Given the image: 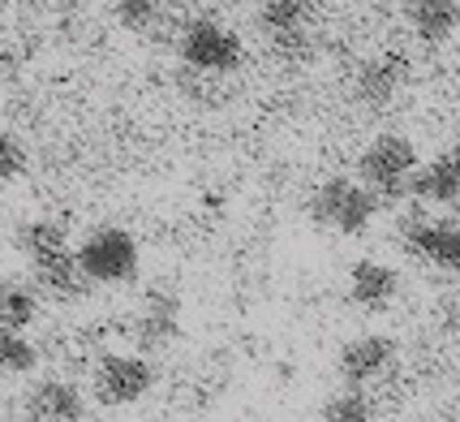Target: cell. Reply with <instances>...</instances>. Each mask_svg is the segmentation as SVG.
Wrapping results in <instances>:
<instances>
[{"label": "cell", "instance_id": "6da1fadb", "mask_svg": "<svg viewBox=\"0 0 460 422\" xmlns=\"http://www.w3.org/2000/svg\"><path fill=\"white\" fill-rule=\"evenodd\" d=\"M418 147L413 139H404V134H379V139H370L361 147L358 156V181L375 194V199H404L409 194V181L418 173Z\"/></svg>", "mask_w": 460, "mask_h": 422}, {"label": "cell", "instance_id": "7a4b0ae2", "mask_svg": "<svg viewBox=\"0 0 460 422\" xmlns=\"http://www.w3.org/2000/svg\"><path fill=\"white\" fill-rule=\"evenodd\" d=\"M310 216L341 238H361L379 216V199L358 177H327L310 194Z\"/></svg>", "mask_w": 460, "mask_h": 422}, {"label": "cell", "instance_id": "3957f363", "mask_svg": "<svg viewBox=\"0 0 460 422\" xmlns=\"http://www.w3.org/2000/svg\"><path fill=\"white\" fill-rule=\"evenodd\" d=\"M78 259L82 276L91 284H129L138 276V263H142V250H138V238L120 224H100L91 229L82 246L74 250Z\"/></svg>", "mask_w": 460, "mask_h": 422}, {"label": "cell", "instance_id": "277c9868", "mask_svg": "<svg viewBox=\"0 0 460 422\" xmlns=\"http://www.w3.org/2000/svg\"><path fill=\"white\" fill-rule=\"evenodd\" d=\"M177 57L185 69H194L202 78H220V74L241 69L245 48H241L237 31L224 26L220 18H194V22H185V31H181Z\"/></svg>", "mask_w": 460, "mask_h": 422}, {"label": "cell", "instance_id": "5b68a950", "mask_svg": "<svg viewBox=\"0 0 460 422\" xmlns=\"http://www.w3.org/2000/svg\"><path fill=\"white\" fill-rule=\"evenodd\" d=\"M155 388V366L146 354H103L95 366V397L103 405H138Z\"/></svg>", "mask_w": 460, "mask_h": 422}, {"label": "cell", "instance_id": "8992f818", "mask_svg": "<svg viewBox=\"0 0 460 422\" xmlns=\"http://www.w3.org/2000/svg\"><path fill=\"white\" fill-rule=\"evenodd\" d=\"M396 358H401V349H396L392 337L366 332V337H353V341L341 349L336 375H341L344 383H353V388H370V383L387 380V375L396 371Z\"/></svg>", "mask_w": 460, "mask_h": 422}, {"label": "cell", "instance_id": "52a82bcc", "mask_svg": "<svg viewBox=\"0 0 460 422\" xmlns=\"http://www.w3.org/2000/svg\"><path fill=\"white\" fill-rule=\"evenodd\" d=\"M22 418L26 422H82L86 418V397L74 380L48 375L35 380L22 397Z\"/></svg>", "mask_w": 460, "mask_h": 422}, {"label": "cell", "instance_id": "ba28073f", "mask_svg": "<svg viewBox=\"0 0 460 422\" xmlns=\"http://www.w3.org/2000/svg\"><path fill=\"white\" fill-rule=\"evenodd\" d=\"M404 86H409V60L401 52H379V57L361 60L358 78H353V100L370 112H379L387 103H396Z\"/></svg>", "mask_w": 460, "mask_h": 422}, {"label": "cell", "instance_id": "9c48e42d", "mask_svg": "<svg viewBox=\"0 0 460 422\" xmlns=\"http://www.w3.org/2000/svg\"><path fill=\"white\" fill-rule=\"evenodd\" d=\"M401 238L430 267L460 272V220H426V216H418V220L401 224Z\"/></svg>", "mask_w": 460, "mask_h": 422}, {"label": "cell", "instance_id": "30bf717a", "mask_svg": "<svg viewBox=\"0 0 460 422\" xmlns=\"http://www.w3.org/2000/svg\"><path fill=\"white\" fill-rule=\"evenodd\" d=\"M409 194L430 202V207L460 202V147H443L430 160H421L413 181H409Z\"/></svg>", "mask_w": 460, "mask_h": 422}, {"label": "cell", "instance_id": "8fae6325", "mask_svg": "<svg viewBox=\"0 0 460 422\" xmlns=\"http://www.w3.org/2000/svg\"><path fill=\"white\" fill-rule=\"evenodd\" d=\"M396 298H401V272H396L392 263L358 259L349 267V301H353L358 310L379 315V310H387Z\"/></svg>", "mask_w": 460, "mask_h": 422}, {"label": "cell", "instance_id": "7c38bea8", "mask_svg": "<svg viewBox=\"0 0 460 422\" xmlns=\"http://www.w3.org/2000/svg\"><path fill=\"white\" fill-rule=\"evenodd\" d=\"M181 332V298L172 289H151L134 315V337L142 349H164Z\"/></svg>", "mask_w": 460, "mask_h": 422}, {"label": "cell", "instance_id": "4fadbf2b", "mask_svg": "<svg viewBox=\"0 0 460 422\" xmlns=\"http://www.w3.org/2000/svg\"><path fill=\"white\" fill-rule=\"evenodd\" d=\"M31 272H35V289L57 301H74L91 289V281L82 276L78 259H74V250H57V255H48V259H35Z\"/></svg>", "mask_w": 460, "mask_h": 422}, {"label": "cell", "instance_id": "5bb4252c", "mask_svg": "<svg viewBox=\"0 0 460 422\" xmlns=\"http://www.w3.org/2000/svg\"><path fill=\"white\" fill-rule=\"evenodd\" d=\"M404 22L421 43H447L460 31V0H409Z\"/></svg>", "mask_w": 460, "mask_h": 422}, {"label": "cell", "instance_id": "9a60e30c", "mask_svg": "<svg viewBox=\"0 0 460 422\" xmlns=\"http://www.w3.org/2000/svg\"><path fill=\"white\" fill-rule=\"evenodd\" d=\"M40 289L13 276H0V328H18L26 332L31 323L40 319Z\"/></svg>", "mask_w": 460, "mask_h": 422}, {"label": "cell", "instance_id": "2e32d148", "mask_svg": "<svg viewBox=\"0 0 460 422\" xmlns=\"http://www.w3.org/2000/svg\"><path fill=\"white\" fill-rule=\"evenodd\" d=\"M18 250L26 259H48L57 250H69V233L60 220H26L18 224Z\"/></svg>", "mask_w": 460, "mask_h": 422}, {"label": "cell", "instance_id": "e0dca14e", "mask_svg": "<svg viewBox=\"0 0 460 422\" xmlns=\"http://www.w3.org/2000/svg\"><path fill=\"white\" fill-rule=\"evenodd\" d=\"M319 422H375V401H370L366 388L344 383L341 392H332L319 405Z\"/></svg>", "mask_w": 460, "mask_h": 422}, {"label": "cell", "instance_id": "ac0fdd59", "mask_svg": "<svg viewBox=\"0 0 460 422\" xmlns=\"http://www.w3.org/2000/svg\"><path fill=\"white\" fill-rule=\"evenodd\" d=\"M40 366V349L18 328H0V380H18Z\"/></svg>", "mask_w": 460, "mask_h": 422}, {"label": "cell", "instance_id": "d6986e66", "mask_svg": "<svg viewBox=\"0 0 460 422\" xmlns=\"http://www.w3.org/2000/svg\"><path fill=\"white\" fill-rule=\"evenodd\" d=\"M164 13V0H112V18L125 31H151Z\"/></svg>", "mask_w": 460, "mask_h": 422}, {"label": "cell", "instance_id": "ffe728a7", "mask_svg": "<svg viewBox=\"0 0 460 422\" xmlns=\"http://www.w3.org/2000/svg\"><path fill=\"white\" fill-rule=\"evenodd\" d=\"M26 173V147L18 142V134L0 130V181H18Z\"/></svg>", "mask_w": 460, "mask_h": 422}, {"label": "cell", "instance_id": "44dd1931", "mask_svg": "<svg viewBox=\"0 0 460 422\" xmlns=\"http://www.w3.org/2000/svg\"><path fill=\"white\" fill-rule=\"evenodd\" d=\"M4 13H9V0H0V22H4Z\"/></svg>", "mask_w": 460, "mask_h": 422}, {"label": "cell", "instance_id": "7402d4cb", "mask_svg": "<svg viewBox=\"0 0 460 422\" xmlns=\"http://www.w3.org/2000/svg\"><path fill=\"white\" fill-rule=\"evenodd\" d=\"M456 78H460V60H456Z\"/></svg>", "mask_w": 460, "mask_h": 422}, {"label": "cell", "instance_id": "603a6c76", "mask_svg": "<svg viewBox=\"0 0 460 422\" xmlns=\"http://www.w3.org/2000/svg\"><path fill=\"white\" fill-rule=\"evenodd\" d=\"M95 422H108V418H95Z\"/></svg>", "mask_w": 460, "mask_h": 422}]
</instances>
